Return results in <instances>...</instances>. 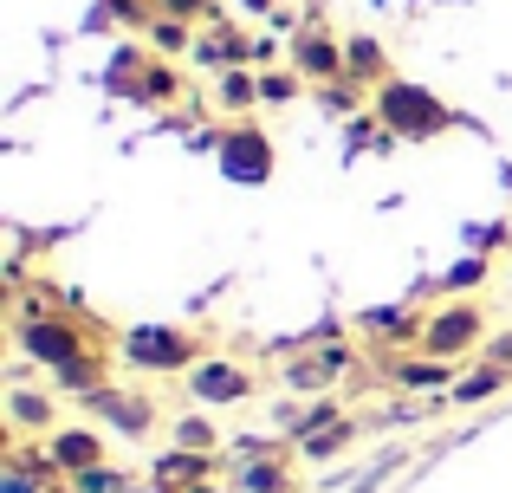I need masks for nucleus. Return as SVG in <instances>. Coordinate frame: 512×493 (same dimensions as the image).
Listing matches in <instances>:
<instances>
[{"label": "nucleus", "mask_w": 512, "mask_h": 493, "mask_svg": "<svg viewBox=\"0 0 512 493\" xmlns=\"http://www.w3.org/2000/svg\"><path fill=\"white\" fill-rule=\"evenodd\" d=\"M46 461L52 474H85V468H104L111 461V448H104V429H91V422H59V429L46 435Z\"/></svg>", "instance_id": "7"}, {"label": "nucleus", "mask_w": 512, "mask_h": 493, "mask_svg": "<svg viewBox=\"0 0 512 493\" xmlns=\"http://www.w3.org/2000/svg\"><path fill=\"white\" fill-rule=\"evenodd\" d=\"M91 409H104V416H111L124 435H150V416H156V409L143 403V396H124V390H111V383H104V390L91 396Z\"/></svg>", "instance_id": "18"}, {"label": "nucleus", "mask_w": 512, "mask_h": 493, "mask_svg": "<svg viewBox=\"0 0 512 493\" xmlns=\"http://www.w3.org/2000/svg\"><path fill=\"white\" fill-rule=\"evenodd\" d=\"M175 91H182V85H175V65L150 52V59H143V85H137V98H156V104H169Z\"/></svg>", "instance_id": "23"}, {"label": "nucleus", "mask_w": 512, "mask_h": 493, "mask_svg": "<svg viewBox=\"0 0 512 493\" xmlns=\"http://www.w3.org/2000/svg\"><path fill=\"white\" fill-rule=\"evenodd\" d=\"M7 429L39 435V442L59 429V396H52V383L46 390H39V383H7Z\"/></svg>", "instance_id": "10"}, {"label": "nucleus", "mask_w": 512, "mask_h": 493, "mask_svg": "<svg viewBox=\"0 0 512 493\" xmlns=\"http://www.w3.org/2000/svg\"><path fill=\"white\" fill-rule=\"evenodd\" d=\"M487 338H493V318H487V305L467 292V299H441L435 312H422V344H415V351L441 357V364H467V357H480Z\"/></svg>", "instance_id": "2"}, {"label": "nucleus", "mask_w": 512, "mask_h": 493, "mask_svg": "<svg viewBox=\"0 0 512 493\" xmlns=\"http://www.w3.org/2000/svg\"><path fill=\"white\" fill-rule=\"evenodd\" d=\"M214 474V455H188V448H169L156 461V487H201Z\"/></svg>", "instance_id": "19"}, {"label": "nucleus", "mask_w": 512, "mask_h": 493, "mask_svg": "<svg viewBox=\"0 0 512 493\" xmlns=\"http://www.w3.org/2000/svg\"><path fill=\"white\" fill-rule=\"evenodd\" d=\"M13 344H20L26 364H46V370H65V364H78V357H91L85 331L59 312H20L13 318Z\"/></svg>", "instance_id": "4"}, {"label": "nucleus", "mask_w": 512, "mask_h": 493, "mask_svg": "<svg viewBox=\"0 0 512 493\" xmlns=\"http://www.w3.org/2000/svg\"><path fill=\"white\" fill-rule=\"evenodd\" d=\"M487 273H493V266H487V260L474 253V260H461V266H454L448 279H441V286H448V299H467L474 286H487Z\"/></svg>", "instance_id": "24"}, {"label": "nucleus", "mask_w": 512, "mask_h": 493, "mask_svg": "<svg viewBox=\"0 0 512 493\" xmlns=\"http://www.w3.org/2000/svg\"><path fill=\"white\" fill-rule=\"evenodd\" d=\"M188 396H195V409H234L253 396V370L234 364V357H201L188 370Z\"/></svg>", "instance_id": "6"}, {"label": "nucleus", "mask_w": 512, "mask_h": 493, "mask_svg": "<svg viewBox=\"0 0 512 493\" xmlns=\"http://www.w3.org/2000/svg\"><path fill=\"white\" fill-rule=\"evenodd\" d=\"M344 409L331 403V396H312V403L305 409H286V435L292 442H305V435H318V429H331V422H338Z\"/></svg>", "instance_id": "21"}, {"label": "nucleus", "mask_w": 512, "mask_h": 493, "mask_svg": "<svg viewBox=\"0 0 512 493\" xmlns=\"http://www.w3.org/2000/svg\"><path fill=\"white\" fill-rule=\"evenodd\" d=\"M350 370V351L344 344H325V351H299V357H286V370H279V383H286L292 396H325L331 383H338Z\"/></svg>", "instance_id": "9"}, {"label": "nucleus", "mask_w": 512, "mask_h": 493, "mask_svg": "<svg viewBox=\"0 0 512 493\" xmlns=\"http://www.w3.org/2000/svg\"><path fill=\"white\" fill-rule=\"evenodd\" d=\"M214 150H221V169L234 182H273V143H266V130L234 124L214 137Z\"/></svg>", "instance_id": "8"}, {"label": "nucleus", "mask_w": 512, "mask_h": 493, "mask_svg": "<svg viewBox=\"0 0 512 493\" xmlns=\"http://www.w3.org/2000/svg\"><path fill=\"white\" fill-rule=\"evenodd\" d=\"M357 435H363V422H357V416H338V422H331V429L305 435V442H292V448H299V461H312V468H318V461H338L344 448L357 442Z\"/></svg>", "instance_id": "17"}, {"label": "nucleus", "mask_w": 512, "mask_h": 493, "mask_svg": "<svg viewBox=\"0 0 512 493\" xmlns=\"http://www.w3.org/2000/svg\"><path fill=\"white\" fill-rule=\"evenodd\" d=\"M247 7H253V13H266V7H273V0H247Z\"/></svg>", "instance_id": "30"}, {"label": "nucleus", "mask_w": 512, "mask_h": 493, "mask_svg": "<svg viewBox=\"0 0 512 493\" xmlns=\"http://www.w3.org/2000/svg\"><path fill=\"white\" fill-rule=\"evenodd\" d=\"M344 65H350V85H389V78H396V72H389V52H383V39H376V33H350L344 39Z\"/></svg>", "instance_id": "12"}, {"label": "nucleus", "mask_w": 512, "mask_h": 493, "mask_svg": "<svg viewBox=\"0 0 512 493\" xmlns=\"http://www.w3.org/2000/svg\"><path fill=\"white\" fill-rule=\"evenodd\" d=\"M370 117L396 143H435V137H448V130L461 124V111H448V104H441L428 85H415V78H389V85H376Z\"/></svg>", "instance_id": "1"}, {"label": "nucleus", "mask_w": 512, "mask_h": 493, "mask_svg": "<svg viewBox=\"0 0 512 493\" xmlns=\"http://www.w3.org/2000/svg\"><path fill=\"white\" fill-rule=\"evenodd\" d=\"M305 91V72H292V65H266L260 72V104H292Z\"/></svg>", "instance_id": "22"}, {"label": "nucleus", "mask_w": 512, "mask_h": 493, "mask_svg": "<svg viewBox=\"0 0 512 493\" xmlns=\"http://www.w3.org/2000/svg\"><path fill=\"white\" fill-rule=\"evenodd\" d=\"M214 98H221L227 117H247L253 104H260V65H227V72H214Z\"/></svg>", "instance_id": "15"}, {"label": "nucleus", "mask_w": 512, "mask_h": 493, "mask_svg": "<svg viewBox=\"0 0 512 493\" xmlns=\"http://www.w3.org/2000/svg\"><path fill=\"white\" fill-rule=\"evenodd\" d=\"M124 364L143 377H188L201 364V338L182 325H130L124 331Z\"/></svg>", "instance_id": "3"}, {"label": "nucleus", "mask_w": 512, "mask_h": 493, "mask_svg": "<svg viewBox=\"0 0 512 493\" xmlns=\"http://www.w3.org/2000/svg\"><path fill=\"white\" fill-rule=\"evenodd\" d=\"M357 91L363 85H350V78H344V85H325V104H331V111H357Z\"/></svg>", "instance_id": "28"}, {"label": "nucleus", "mask_w": 512, "mask_h": 493, "mask_svg": "<svg viewBox=\"0 0 512 493\" xmlns=\"http://www.w3.org/2000/svg\"><path fill=\"white\" fill-rule=\"evenodd\" d=\"M169 448H188V455H221V422L208 409H182L169 422Z\"/></svg>", "instance_id": "16"}, {"label": "nucleus", "mask_w": 512, "mask_h": 493, "mask_svg": "<svg viewBox=\"0 0 512 493\" xmlns=\"http://www.w3.org/2000/svg\"><path fill=\"white\" fill-rule=\"evenodd\" d=\"M506 247H512V228H506Z\"/></svg>", "instance_id": "32"}, {"label": "nucleus", "mask_w": 512, "mask_h": 493, "mask_svg": "<svg viewBox=\"0 0 512 493\" xmlns=\"http://www.w3.org/2000/svg\"><path fill=\"white\" fill-rule=\"evenodd\" d=\"M234 487L240 493H299V474H292L279 455H247L234 468Z\"/></svg>", "instance_id": "13"}, {"label": "nucleus", "mask_w": 512, "mask_h": 493, "mask_svg": "<svg viewBox=\"0 0 512 493\" xmlns=\"http://www.w3.org/2000/svg\"><path fill=\"white\" fill-rule=\"evenodd\" d=\"M500 390H512V370H500V364H480V357H474V364L461 370V383L448 390V403L474 409V403H493Z\"/></svg>", "instance_id": "14"}, {"label": "nucleus", "mask_w": 512, "mask_h": 493, "mask_svg": "<svg viewBox=\"0 0 512 493\" xmlns=\"http://www.w3.org/2000/svg\"><path fill=\"white\" fill-rule=\"evenodd\" d=\"M480 364H500V370H512V331H493V338L480 344Z\"/></svg>", "instance_id": "27"}, {"label": "nucleus", "mask_w": 512, "mask_h": 493, "mask_svg": "<svg viewBox=\"0 0 512 493\" xmlns=\"http://www.w3.org/2000/svg\"><path fill=\"white\" fill-rule=\"evenodd\" d=\"M156 493H169V487H156Z\"/></svg>", "instance_id": "33"}, {"label": "nucleus", "mask_w": 512, "mask_h": 493, "mask_svg": "<svg viewBox=\"0 0 512 493\" xmlns=\"http://www.w3.org/2000/svg\"><path fill=\"white\" fill-rule=\"evenodd\" d=\"M143 39H150L156 59H182V52H195V26H188V20H169V13H156Z\"/></svg>", "instance_id": "20"}, {"label": "nucleus", "mask_w": 512, "mask_h": 493, "mask_svg": "<svg viewBox=\"0 0 512 493\" xmlns=\"http://www.w3.org/2000/svg\"><path fill=\"white\" fill-rule=\"evenodd\" d=\"M389 383H396V390H409V396L454 390V383H461V364H441V357L415 351V357H396V364H389Z\"/></svg>", "instance_id": "11"}, {"label": "nucleus", "mask_w": 512, "mask_h": 493, "mask_svg": "<svg viewBox=\"0 0 512 493\" xmlns=\"http://www.w3.org/2000/svg\"><path fill=\"white\" fill-rule=\"evenodd\" d=\"M188 493H227V487H208V481H201V487H188Z\"/></svg>", "instance_id": "29"}, {"label": "nucleus", "mask_w": 512, "mask_h": 493, "mask_svg": "<svg viewBox=\"0 0 512 493\" xmlns=\"http://www.w3.org/2000/svg\"><path fill=\"white\" fill-rule=\"evenodd\" d=\"M506 292H512V266H506Z\"/></svg>", "instance_id": "31"}, {"label": "nucleus", "mask_w": 512, "mask_h": 493, "mask_svg": "<svg viewBox=\"0 0 512 493\" xmlns=\"http://www.w3.org/2000/svg\"><path fill=\"white\" fill-rule=\"evenodd\" d=\"M156 13L188 20V26H214V20H221V7H214V0H156Z\"/></svg>", "instance_id": "25"}, {"label": "nucleus", "mask_w": 512, "mask_h": 493, "mask_svg": "<svg viewBox=\"0 0 512 493\" xmlns=\"http://www.w3.org/2000/svg\"><path fill=\"white\" fill-rule=\"evenodd\" d=\"M72 487H78V493H124L130 481L111 468V461H104V468H85V474H72Z\"/></svg>", "instance_id": "26"}, {"label": "nucleus", "mask_w": 512, "mask_h": 493, "mask_svg": "<svg viewBox=\"0 0 512 493\" xmlns=\"http://www.w3.org/2000/svg\"><path fill=\"white\" fill-rule=\"evenodd\" d=\"M292 72H305V85H344L350 78V65H344V39L331 33V26H318V20H305L299 33H292Z\"/></svg>", "instance_id": "5"}]
</instances>
